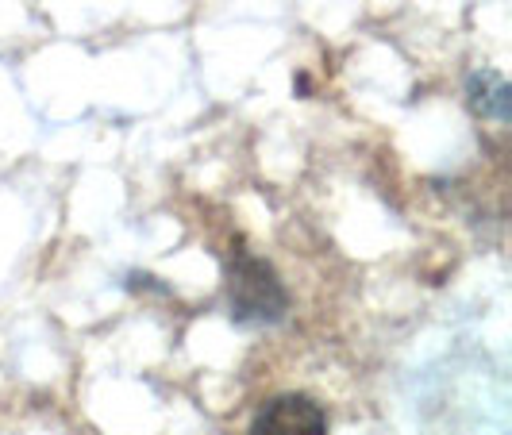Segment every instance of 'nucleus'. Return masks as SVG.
<instances>
[{"instance_id":"nucleus-2","label":"nucleus","mask_w":512,"mask_h":435,"mask_svg":"<svg viewBox=\"0 0 512 435\" xmlns=\"http://www.w3.org/2000/svg\"><path fill=\"white\" fill-rule=\"evenodd\" d=\"M251 435H328V412L305 393H282L258 409Z\"/></svg>"},{"instance_id":"nucleus-3","label":"nucleus","mask_w":512,"mask_h":435,"mask_svg":"<svg viewBox=\"0 0 512 435\" xmlns=\"http://www.w3.org/2000/svg\"><path fill=\"white\" fill-rule=\"evenodd\" d=\"M470 104L482 112V116H497V120H509V85L501 74H470Z\"/></svg>"},{"instance_id":"nucleus-1","label":"nucleus","mask_w":512,"mask_h":435,"mask_svg":"<svg viewBox=\"0 0 512 435\" xmlns=\"http://www.w3.org/2000/svg\"><path fill=\"white\" fill-rule=\"evenodd\" d=\"M228 305L231 320L239 324H274L289 308V293L278 282L274 266L243 243H235L228 258Z\"/></svg>"}]
</instances>
